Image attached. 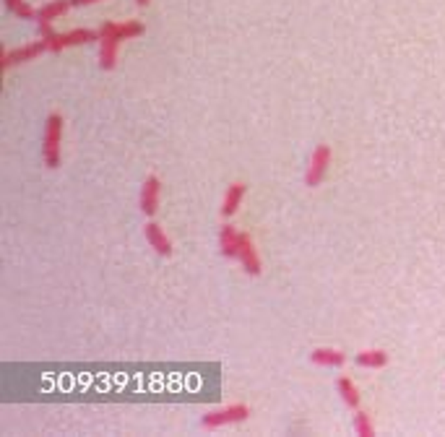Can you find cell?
<instances>
[{
  "label": "cell",
  "instance_id": "1",
  "mask_svg": "<svg viewBox=\"0 0 445 437\" xmlns=\"http://www.w3.org/2000/svg\"><path fill=\"white\" fill-rule=\"evenodd\" d=\"M63 115L52 112L45 120V130H42V159L50 169H55L63 159Z\"/></svg>",
  "mask_w": 445,
  "mask_h": 437
},
{
  "label": "cell",
  "instance_id": "2",
  "mask_svg": "<svg viewBox=\"0 0 445 437\" xmlns=\"http://www.w3.org/2000/svg\"><path fill=\"white\" fill-rule=\"evenodd\" d=\"M247 416H250V406H245V403H229L224 409L203 414L200 416V427H206V429H222V427L245 422Z\"/></svg>",
  "mask_w": 445,
  "mask_h": 437
},
{
  "label": "cell",
  "instance_id": "3",
  "mask_svg": "<svg viewBox=\"0 0 445 437\" xmlns=\"http://www.w3.org/2000/svg\"><path fill=\"white\" fill-rule=\"evenodd\" d=\"M331 162H333V154H331V146L320 143L313 149V154L307 159V169H304V185L307 188H318L323 180H326L328 169H331Z\"/></svg>",
  "mask_w": 445,
  "mask_h": 437
},
{
  "label": "cell",
  "instance_id": "4",
  "mask_svg": "<svg viewBox=\"0 0 445 437\" xmlns=\"http://www.w3.org/2000/svg\"><path fill=\"white\" fill-rule=\"evenodd\" d=\"M45 39H47V45H50V52H63V50H68V47L99 42V32H92V29H73V32H65V34L52 32V34L45 36Z\"/></svg>",
  "mask_w": 445,
  "mask_h": 437
},
{
  "label": "cell",
  "instance_id": "5",
  "mask_svg": "<svg viewBox=\"0 0 445 437\" xmlns=\"http://www.w3.org/2000/svg\"><path fill=\"white\" fill-rule=\"evenodd\" d=\"M45 52H50V45H47L45 36H39V39L32 42V45H23V47H19V50H6L0 65H3V71H11V68L21 65V63L37 60L39 55H45Z\"/></svg>",
  "mask_w": 445,
  "mask_h": 437
},
{
  "label": "cell",
  "instance_id": "6",
  "mask_svg": "<svg viewBox=\"0 0 445 437\" xmlns=\"http://www.w3.org/2000/svg\"><path fill=\"white\" fill-rule=\"evenodd\" d=\"M159 201H162V180L152 175V178H146V182L141 185V195H138L141 211L152 219L154 213L159 211Z\"/></svg>",
  "mask_w": 445,
  "mask_h": 437
},
{
  "label": "cell",
  "instance_id": "7",
  "mask_svg": "<svg viewBox=\"0 0 445 437\" xmlns=\"http://www.w3.org/2000/svg\"><path fill=\"white\" fill-rule=\"evenodd\" d=\"M237 260L242 266V271L247 276H260L263 271V263H260V255L256 250V242L250 239V235H242L240 237V253H237Z\"/></svg>",
  "mask_w": 445,
  "mask_h": 437
},
{
  "label": "cell",
  "instance_id": "8",
  "mask_svg": "<svg viewBox=\"0 0 445 437\" xmlns=\"http://www.w3.org/2000/svg\"><path fill=\"white\" fill-rule=\"evenodd\" d=\"M143 235H146V242L152 245L156 255H162V258H169V255H172V239L167 237V232L162 229V224H156V222H146Z\"/></svg>",
  "mask_w": 445,
  "mask_h": 437
},
{
  "label": "cell",
  "instance_id": "9",
  "mask_svg": "<svg viewBox=\"0 0 445 437\" xmlns=\"http://www.w3.org/2000/svg\"><path fill=\"white\" fill-rule=\"evenodd\" d=\"M96 32L99 34H112L120 42H125V39H136V36L143 34V24L141 21H105Z\"/></svg>",
  "mask_w": 445,
  "mask_h": 437
},
{
  "label": "cell",
  "instance_id": "10",
  "mask_svg": "<svg viewBox=\"0 0 445 437\" xmlns=\"http://www.w3.org/2000/svg\"><path fill=\"white\" fill-rule=\"evenodd\" d=\"M245 193H247V185L245 182H232L227 193H224V201H222V216L224 219H232L234 213L240 211V206L245 201Z\"/></svg>",
  "mask_w": 445,
  "mask_h": 437
},
{
  "label": "cell",
  "instance_id": "11",
  "mask_svg": "<svg viewBox=\"0 0 445 437\" xmlns=\"http://www.w3.org/2000/svg\"><path fill=\"white\" fill-rule=\"evenodd\" d=\"M117 50H120V39L112 34H99V68L102 71H112L117 65Z\"/></svg>",
  "mask_w": 445,
  "mask_h": 437
},
{
  "label": "cell",
  "instance_id": "12",
  "mask_svg": "<svg viewBox=\"0 0 445 437\" xmlns=\"http://www.w3.org/2000/svg\"><path fill=\"white\" fill-rule=\"evenodd\" d=\"M73 8V3L70 0H50V3H45L39 11H37V26H45V24H52L55 19H63L65 13Z\"/></svg>",
  "mask_w": 445,
  "mask_h": 437
},
{
  "label": "cell",
  "instance_id": "13",
  "mask_svg": "<svg viewBox=\"0 0 445 437\" xmlns=\"http://www.w3.org/2000/svg\"><path fill=\"white\" fill-rule=\"evenodd\" d=\"M240 237H242V232H237V226H232L229 222L219 229V250H222L224 258L237 260V253H240Z\"/></svg>",
  "mask_w": 445,
  "mask_h": 437
},
{
  "label": "cell",
  "instance_id": "14",
  "mask_svg": "<svg viewBox=\"0 0 445 437\" xmlns=\"http://www.w3.org/2000/svg\"><path fill=\"white\" fill-rule=\"evenodd\" d=\"M310 362L318 367H344L346 365V356H344V352H339V349L320 346V349H315V352L310 354Z\"/></svg>",
  "mask_w": 445,
  "mask_h": 437
},
{
  "label": "cell",
  "instance_id": "15",
  "mask_svg": "<svg viewBox=\"0 0 445 437\" xmlns=\"http://www.w3.org/2000/svg\"><path fill=\"white\" fill-rule=\"evenodd\" d=\"M354 362L362 367V370H383L391 359H388V352H383V349H364V352L357 354Z\"/></svg>",
  "mask_w": 445,
  "mask_h": 437
},
{
  "label": "cell",
  "instance_id": "16",
  "mask_svg": "<svg viewBox=\"0 0 445 437\" xmlns=\"http://www.w3.org/2000/svg\"><path fill=\"white\" fill-rule=\"evenodd\" d=\"M336 390H339L341 401L346 403L349 409H360V403H362V396H360V390H357V385H354V380L351 378H339L336 380Z\"/></svg>",
  "mask_w": 445,
  "mask_h": 437
},
{
  "label": "cell",
  "instance_id": "17",
  "mask_svg": "<svg viewBox=\"0 0 445 437\" xmlns=\"http://www.w3.org/2000/svg\"><path fill=\"white\" fill-rule=\"evenodd\" d=\"M354 435H360V437H373L375 435V425H373V419H370V414L367 412H362V409H357V414H354Z\"/></svg>",
  "mask_w": 445,
  "mask_h": 437
},
{
  "label": "cell",
  "instance_id": "18",
  "mask_svg": "<svg viewBox=\"0 0 445 437\" xmlns=\"http://www.w3.org/2000/svg\"><path fill=\"white\" fill-rule=\"evenodd\" d=\"M3 3H6V8H8L13 16H19V19H26V21L37 19V11L26 3V0H3Z\"/></svg>",
  "mask_w": 445,
  "mask_h": 437
},
{
  "label": "cell",
  "instance_id": "19",
  "mask_svg": "<svg viewBox=\"0 0 445 437\" xmlns=\"http://www.w3.org/2000/svg\"><path fill=\"white\" fill-rule=\"evenodd\" d=\"M73 8H83V6H94V3H102V0H70Z\"/></svg>",
  "mask_w": 445,
  "mask_h": 437
},
{
  "label": "cell",
  "instance_id": "20",
  "mask_svg": "<svg viewBox=\"0 0 445 437\" xmlns=\"http://www.w3.org/2000/svg\"><path fill=\"white\" fill-rule=\"evenodd\" d=\"M149 3H152V0H136V6H138V8H146Z\"/></svg>",
  "mask_w": 445,
  "mask_h": 437
}]
</instances>
